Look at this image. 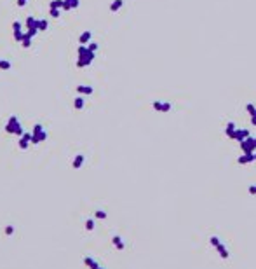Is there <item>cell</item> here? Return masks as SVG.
I'll use <instances>...</instances> for the list:
<instances>
[{"instance_id": "6da1fadb", "label": "cell", "mask_w": 256, "mask_h": 269, "mask_svg": "<svg viewBox=\"0 0 256 269\" xmlns=\"http://www.w3.org/2000/svg\"><path fill=\"white\" fill-rule=\"evenodd\" d=\"M77 54H79V59H77V66H79V68L89 66V65L92 63L94 56H96V53H92L87 46H80V44H79V49H77Z\"/></svg>"}, {"instance_id": "7a4b0ae2", "label": "cell", "mask_w": 256, "mask_h": 269, "mask_svg": "<svg viewBox=\"0 0 256 269\" xmlns=\"http://www.w3.org/2000/svg\"><path fill=\"white\" fill-rule=\"evenodd\" d=\"M6 133H9V134H17V136L25 134V129H23V126H21V122H19V117H17V115H11V117L7 119Z\"/></svg>"}, {"instance_id": "3957f363", "label": "cell", "mask_w": 256, "mask_h": 269, "mask_svg": "<svg viewBox=\"0 0 256 269\" xmlns=\"http://www.w3.org/2000/svg\"><path fill=\"white\" fill-rule=\"evenodd\" d=\"M47 140V131L44 128L42 124H35L33 126V131H32V143L38 145V143H42V142Z\"/></svg>"}, {"instance_id": "277c9868", "label": "cell", "mask_w": 256, "mask_h": 269, "mask_svg": "<svg viewBox=\"0 0 256 269\" xmlns=\"http://www.w3.org/2000/svg\"><path fill=\"white\" fill-rule=\"evenodd\" d=\"M25 28H26V33L30 35V37H35L38 33V28H37V18H33V16H28L26 19H25Z\"/></svg>"}, {"instance_id": "5b68a950", "label": "cell", "mask_w": 256, "mask_h": 269, "mask_svg": "<svg viewBox=\"0 0 256 269\" xmlns=\"http://www.w3.org/2000/svg\"><path fill=\"white\" fill-rule=\"evenodd\" d=\"M30 143H32V133H25L19 136V142H17V145H19V149L21 151H26L28 147H30Z\"/></svg>"}, {"instance_id": "8992f818", "label": "cell", "mask_w": 256, "mask_h": 269, "mask_svg": "<svg viewBox=\"0 0 256 269\" xmlns=\"http://www.w3.org/2000/svg\"><path fill=\"white\" fill-rule=\"evenodd\" d=\"M91 38H92V32L91 30H85V32H82L79 35V44L80 46H85V44L91 42Z\"/></svg>"}, {"instance_id": "52a82bcc", "label": "cell", "mask_w": 256, "mask_h": 269, "mask_svg": "<svg viewBox=\"0 0 256 269\" xmlns=\"http://www.w3.org/2000/svg\"><path fill=\"white\" fill-rule=\"evenodd\" d=\"M75 91L84 96V94H92V93H94V87H92V86H85V84H79V86L75 87Z\"/></svg>"}, {"instance_id": "ba28073f", "label": "cell", "mask_w": 256, "mask_h": 269, "mask_svg": "<svg viewBox=\"0 0 256 269\" xmlns=\"http://www.w3.org/2000/svg\"><path fill=\"white\" fill-rule=\"evenodd\" d=\"M63 11H73L80 6V0H63Z\"/></svg>"}, {"instance_id": "9c48e42d", "label": "cell", "mask_w": 256, "mask_h": 269, "mask_svg": "<svg viewBox=\"0 0 256 269\" xmlns=\"http://www.w3.org/2000/svg\"><path fill=\"white\" fill-rule=\"evenodd\" d=\"M84 161H85V157L82 156V154H77V156L73 157V163H72V166H73V170H79V168H82Z\"/></svg>"}, {"instance_id": "30bf717a", "label": "cell", "mask_w": 256, "mask_h": 269, "mask_svg": "<svg viewBox=\"0 0 256 269\" xmlns=\"http://www.w3.org/2000/svg\"><path fill=\"white\" fill-rule=\"evenodd\" d=\"M84 105H85L84 98H82V94H79V96L73 100V108H75V110H82V108H84Z\"/></svg>"}, {"instance_id": "8fae6325", "label": "cell", "mask_w": 256, "mask_h": 269, "mask_svg": "<svg viewBox=\"0 0 256 269\" xmlns=\"http://www.w3.org/2000/svg\"><path fill=\"white\" fill-rule=\"evenodd\" d=\"M84 264H85V266H87L89 269H98V267H99V264H98L92 257H84Z\"/></svg>"}, {"instance_id": "7c38bea8", "label": "cell", "mask_w": 256, "mask_h": 269, "mask_svg": "<svg viewBox=\"0 0 256 269\" xmlns=\"http://www.w3.org/2000/svg\"><path fill=\"white\" fill-rule=\"evenodd\" d=\"M112 243L115 245V248H117V250H124V247H126V245H124V239L120 236H113L112 238Z\"/></svg>"}, {"instance_id": "4fadbf2b", "label": "cell", "mask_w": 256, "mask_h": 269, "mask_svg": "<svg viewBox=\"0 0 256 269\" xmlns=\"http://www.w3.org/2000/svg\"><path fill=\"white\" fill-rule=\"evenodd\" d=\"M216 250H218V253L221 255V259H228L230 257V252L227 250V247H225L223 243H221V245H218V247H216Z\"/></svg>"}, {"instance_id": "5bb4252c", "label": "cell", "mask_w": 256, "mask_h": 269, "mask_svg": "<svg viewBox=\"0 0 256 269\" xmlns=\"http://www.w3.org/2000/svg\"><path fill=\"white\" fill-rule=\"evenodd\" d=\"M37 28H38V32H45L49 28V21L47 19H37Z\"/></svg>"}, {"instance_id": "9a60e30c", "label": "cell", "mask_w": 256, "mask_h": 269, "mask_svg": "<svg viewBox=\"0 0 256 269\" xmlns=\"http://www.w3.org/2000/svg\"><path fill=\"white\" fill-rule=\"evenodd\" d=\"M122 6H124V0H113L112 6H110V11H112V12H117Z\"/></svg>"}, {"instance_id": "2e32d148", "label": "cell", "mask_w": 256, "mask_h": 269, "mask_svg": "<svg viewBox=\"0 0 256 269\" xmlns=\"http://www.w3.org/2000/svg\"><path fill=\"white\" fill-rule=\"evenodd\" d=\"M63 0H52L51 4H49V9H61L63 11Z\"/></svg>"}, {"instance_id": "e0dca14e", "label": "cell", "mask_w": 256, "mask_h": 269, "mask_svg": "<svg viewBox=\"0 0 256 269\" xmlns=\"http://www.w3.org/2000/svg\"><path fill=\"white\" fill-rule=\"evenodd\" d=\"M17 32H23V23L16 19V21L12 23V33H17Z\"/></svg>"}, {"instance_id": "ac0fdd59", "label": "cell", "mask_w": 256, "mask_h": 269, "mask_svg": "<svg viewBox=\"0 0 256 269\" xmlns=\"http://www.w3.org/2000/svg\"><path fill=\"white\" fill-rule=\"evenodd\" d=\"M0 70H11V61L9 59H0Z\"/></svg>"}, {"instance_id": "d6986e66", "label": "cell", "mask_w": 256, "mask_h": 269, "mask_svg": "<svg viewBox=\"0 0 256 269\" xmlns=\"http://www.w3.org/2000/svg\"><path fill=\"white\" fill-rule=\"evenodd\" d=\"M49 14H51V18L58 19V18L61 16V9H49Z\"/></svg>"}, {"instance_id": "ffe728a7", "label": "cell", "mask_w": 256, "mask_h": 269, "mask_svg": "<svg viewBox=\"0 0 256 269\" xmlns=\"http://www.w3.org/2000/svg\"><path fill=\"white\" fill-rule=\"evenodd\" d=\"M94 219H101V220H103V219H107V211H105V210H96V211H94Z\"/></svg>"}, {"instance_id": "44dd1931", "label": "cell", "mask_w": 256, "mask_h": 269, "mask_svg": "<svg viewBox=\"0 0 256 269\" xmlns=\"http://www.w3.org/2000/svg\"><path fill=\"white\" fill-rule=\"evenodd\" d=\"M85 229L87 231H94V219H87L85 220Z\"/></svg>"}, {"instance_id": "7402d4cb", "label": "cell", "mask_w": 256, "mask_h": 269, "mask_svg": "<svg viewBox=\"0 0 256 269\" xmlns=\"http://www.w3.org/2000/svg\"><path fill=\"white\" fill-rule=\"evenodd\" d=\"M209 241H211V245H213L214 248L218 247V245H221V239H219L218 236H211V239H209Z\"/></svg>"}, {"instance_id": "603a6c76", "label": "cell", "mask_w": 256, "mask_h": 269, "mask_svg": "<svg viewBox=\"0 0 256 269\" xmlns=\"http://www.w3.org/2000/svg\"><path fill=\"white\" fill-rule=\"evenodd\" d=\"M4 232H6L7 236H12V234H14V226H6Z\"/></svg>"}, {"instance_id": "cb8c5ba5", "label": "cell", "mask_w": 256, "mask_h": 269, "mask_svg": "<svg viewBox=\"0 0 256 269\" xmlns=\"http://www.w3.org/2000/svg\"><path fill=\"white\" fill-rule=\"evenodd\" d=\"M21 46H23V47H25V49L32 47V38H25V40H23V42H21Z\"/></svg>"}, {"instance_id": "d4e9b609", "label": "cell", "mask_w": 256, "mask_h": 269, "mask_svg": "<svg viewBox=\"0 0 256 269\" xmlns=\"http://www.w3.org/2000/svg\"><path fill=\"white\" fill-rule=\"evenodd\" d=\"M87 47L91 49L92 53H96V51H98V44L96 42H89V44H87Z\"/></svg>"}, {"instance_id": "484cf974", "label": "cell", "mask_w": 256, "mask_h": 269, "mask_svg": "<svg viewBox=\"0 0 256 269\" xmlns=\"http://www.w3.org/2000/svg\"><path fill=\"white\" fill-rule=\"evenodd\" d=\"M28 4V0H17V7H25Z\"/></svg>"}, {"instance_id": "4316f807", "label": "cell", "mask_w": 256, "mask_h": 269, "mask_svg": "<svg viewBox=\"0 0 256 269\" xmlns=\"http://www.w3.org/2000/svg\"><path fill=\"white\" fill-rule=\"evenodd\" d=\"M249 192H251V194H254V192H256V185H253V187L249 189Z\"/></svg>"}, {"instance_id": "83f0119b", "label": "cell", "mask_w": 256, "mask_h": 269, "mask_svg": "<svg viewBox=\"0 0 256 269\" xmlns=\"http://www.w3.org/2000/svg\"><path fill=\"white\" fill-rule=\"evenodd\" d=\"M98 269H105V267H101V266H99V267H98Z\"/></svg>"}]
</instances>
